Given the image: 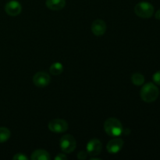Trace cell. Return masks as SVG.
I'll return each instance as SVG.
<instances>
[{
    "mask_svg": "<svg viewBox=\"0 0 160 160\" xmlns=\"http://www.w3.org/2000/svg\"><path fill=\"white\" fill-rule=\"evenodd\" d=\"M5 11L8 15L11 16V17H16L21 12V4L16 0L8 2L5 6Z\"/></svg>",
    "mask_w": 160,
    "mask_h": 160,
    "instance_id": "8",
    "label": "cell"
},
{
    "mask_svg": "<svg viewBox=\"0 0 160 160\" xmlns=\"http://www.w3.org/2000/svg\"><path fill=\"white\" fill-rule=\"evenodd\" d=\"M46 6L53 11L61 10L66 6V0H46Z\"/></svg>",
    "mask_w": 160,
    "mask_h": 160,
    "instance_id": "11",
    "label": "cell"
},
{
    "mask_svg": "<svg viewBox=\"0 0 160 160\" xmlns=\"http://www.w3.org/2000/svg\"><path fill=\"white\" fill-rule=\"evenodd\" d=\"M140 95L142 99L145 102H153L159 95V90L153 83H147L141 89Z\"/></svg>",
    "mask_w": 160,
    "mask_h": 160,
    "instance_id": "1",
    "label": "cell"
},
{
    "mask_svg": "<svg viewBox=\"0 0 160 160\" xmlns=\"http://www.w3.org/2000/svg\"><path fill=\"white\" fill-rule=\"evenodd\" d=\"M131 81L136 86H141L145 82V77L140 73H134L131 76Z\"/></svg>",
    "mask_w": 160,
    "mask_h": 160,
    "instance_id": "14",
    "label": "cell"
},
{
    "mask_svg": "<svg viewBox=\"0 0 160 160\" xmlns=\"http://www.w3.org/2000/svg\"><path fill=\"white\" fill-rule=\"evenodd\" d=\"M134 12L141 18H150L154 13V7L152 5L147 2H138L134 7Z\"/></svg>",
    "mask_w": 160,
    "mask_h": 160,
    "instance_id": "3",
    "label": "cell"
},
{
    "mask_svg": "<svg viewBox=\"0 0 160 160\" xmlns=\"http://www.w3.org/2000/svg\"><path fill=\"white\" fill-rule=\"evenodd\" d=\"M56 160H66L67 159V156L64 154H58L57 156L55 157Z\"/></svg>",
    "mask_w": 160,
    "mask_h": 160,
    "instance_id": "19",
    "label": "cell"
},
{
    "mask_svg": "<svg viewBox=\"0 0 160 160\" xmlns=\"http://www.w3.org/2000/svg\"><path fill=\"white\" fill-rule=\"evenodd\" d=\"M92 31L95 36H102L106 31V23L102 20H96L92 23Z\"/></svg>",
    "mask_w": 160,
    "mask_h": 160,
    "instance_id": "10",
    "label": "cell"
},
{
    "mask_svg": "<svg viewBox=\"0 0 160 160\" xmlns=\"http://www.w3.org/2000/svg\"><path fill=\"white\" fill-rule=\"evenodd\" d=\"M49 71L53 75H59L63 71V66L60 62H55L50 67Z\"/></svg>",
    "mask_w": 160,
    "mask_h": 160,
    "instance_id": "13",
    "label": "cell"
},
{
    "mask_svg": "<svg viewBox=\"0 0 160 160\" xmlns=\"http://www.w3.org/2000/svg\"><path fill=\"white\" fill-rule=\"evenodd\" d=\"M87 152L89 156H95L101 153L102 149V144L98 139L93 138L88 142L87 144Z\"/></svg>",
    "mask_w": 160,
    "mask_h": 160,
    "instance_id": "7",
    "label": "cell"
},
{
    "mask_svg": "<svg viewBox=\"0 0 160 160\" xmlns=\"http://www.w3.org/2000/svg\"><path fill=\"white\" fill-rule=\"evenodd\" d=\"M59 146L61 150L65 153H71L76 148L77 142L73 136L71 134H65L59 141Z\"/></svg>",
    "mask_w": 160,
    "mask_h": 160,
    "instance_id": "4",
    "label": "cell"
},
{
    "mask_svg": "<svg viewBox=\"0 0 160 160\" xmlns=\"http://www.w3.org/2000/svg\"><path fill=\"white\" fill-rule=\"evenodd\" d=\"M11 136L10 131L6 128H0V143L6 142Z\"/></svg>",
    "mask_w": 160,
    "mask_h": 160,
    "instance_id": "15",
    "label": "cell"
},
{
    "mask_svg": "<svg viewBox=\"0 0 160 160\" xmlns=\"http://www.w3.org/2000/svg\"><path fill=\"white\" fill-rule=\"evenodd\" d=\"M123 146V141L121 138H114L109 141L106 145V149L110 154H117Z\"/></svg>",
    "mask_w": 160,
    "mask_h": 160,
    "instance_id": "9",
    "label": "cell"
},
{
    "mask_svg": "<svg viewBox=\"0 0 160 160\" xmlns=\"http://www.w3.org/2000/svg\"><path fill=\"white\" fill-rule=\"evenodd\" d=\"M88 155V154L87 152L81 151V152H80L78 154V158L79 159L84 160V159H85L86 158H87Z\"/></svg>",
    "mask_w": 160,
    "mask_h": 160,
    "instance_id": "18",
    "label": "cell"
},
{
    "mask_svg": "<svg viewBox=\"0 0 160 160\" xmlns=\"http://www.w3.org/2000/svg\"><path fill=\"white\" fill-rule=\"evenodd\" d=\"M51 78L45 72H38L34 75L33 82L38 88H45L50 84Z\"/></svg>",
    "mask_w": 160,
    "mask_h": 160,
    "instance_id": "6",
    "label": "cell"
},
{
    "mask_svg": "<svg viewBox=\"0 0 160 160\" xmlns=\"http://www.w3.org/2000/svg\"><path fill=\"white\" fill-rule=\"evenodd\" d=\"M155 17H156V18L157 19V20H160V9L156 12V15H155Z\"/></svg>",
    "mask_w": 160,
    "mask_h": 160,
    "instance_id": "20",
    "label": "cell"
},
{
    "mask_svg": "<svg viewBox=\"0 0 160 160\" xmlns=\"http://www.w3.org/2000/svg\"><path fill=\"white\" fill-rule=\"evenodd\" d=\"M14 160H28V158L23 153H17L12 158Z\"/></svg>",
    "mask_w": 160,
    "mask_h": 160,
    "instance_id": "16",
    "label": "cell"
},
{
    "mask_svg": "<svg viewBox=\"0 0 160 160\" xmlns=\"http://www.w3.org/2000/svg\"><path fill=\"white\" fill-rule=\"evenodd\" d=\"M48 129L54 133H63L69 128L68 123L62 119H54L48 124Z\"/></svg>",
    "mask_w": 160,
    "mask_h": 160,
    "instance_id": "5",
    "label": "cell"
},
{
    "mask_svg": "<svg viewBox=\"0 0 160 160\" xmlns=\"http://www.w3.org/2000/svg\"><path fill=\"white\" fill-rule=\"evenodd\" d=\"M153 81L158 85H160V70L159 71H157L152 77Z\"/></svg>",
    "mask_w": 160,
    "mask_h": 160,
    "instance_id": "17",
    "label": "cell"
},
{
    "mask_svg": "<svg viewBox=\"0 0 160 160\" xmlns=\"http://www.w3.org/2000/svg\"><path fill=\"white\" fill-rule=\"evenodd\" d=\"M104 130L106 134L111 137H118L123 132V125L117 118L107 119L104 123Z\"/></svg>",
    "mask_w": 160,
    "mask_h": 160,
    "instance_id": "2",
    "label": "cell"
},
{
    "mask_svg": "<svg viewBox=\"0 0 160 160\" xmlns=\"http://www.w3.org/2000/svg\"><path fill=\"white\" fill-rule=\"evenodd\" d=\"M31 159L33 160H49L51 158L49 153L47 151L44 149H38L32 153Z\"/></svg>",
    "mask_w": 160,
    "mask_h": 160,
    "instance_id": "12",
    "label": "cell"
}]
</instances>
